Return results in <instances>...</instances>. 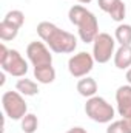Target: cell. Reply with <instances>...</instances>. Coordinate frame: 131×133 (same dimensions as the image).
<instances>
[{
  "mask_svg": "<svg viewBox=\"0 0 131 133\" xmlns=\"http://www.w3.org/2000/svg\"><path fill=\"white\" fill-rule=\"evenodd\" d=\"M17 34H19V28H17V26L8 23V22H5V20L0 22V39H2V40H5V42L12 40V39L17 37Z\"/></svg>",
  "mask_w": 131,
  "mask_h": 133,
  "instance_id": "9a60e30c",
  "label": "cell"
},
{
  "mask_svg": "<svg viewBox=\"0 0 131 133\" xmlns=\"http://www.w3.org/2000/svg\"><path fill=\"white\" fill-rule=\"evenodd\" d=\"M68 17H69V22L74 26H77L79 37L82 39V42L85 43L94 42V39L99 34V22L97 17L90 9H86L82 5H74L69 8Z\"/></svg>",
  "mask_w": 131,
  "mask_h": 133,
  "instance_id": "7a4b0ae2",
  "label": "cell"
},
{
  "mask_svg": "<svg viewBox=\"0 0 131 133\" xmlns=\"http://www.w3.org/2000/svg\"><path fill=\"white\" fill-rule=\"evenodd\" d=\"M127 81H128V84L131 85V66L128 68V71H127Z\"/></svg>",
  "mask_w": 131,
  "mask_h": 133,
  "instance_id": "7402d4cb",
  "label": "cell"
},
{
  "mask_svg": "<svg viewBox=\"0 0 131 133\" xmlns=\"http://www.w3.org/2000/svg\"><path fill=\"white\" fill-rule=\"evenodd\" d=\"M22 130L25 133H35L37 132V127H39V119L37 116L33 113H26L23 118H22Z\"/></svg>",
  "mask_w": 131,
  "mask_h": 133,
  "instance_id": "2e32d148",
  "label": "cell"
},
{
  "mask_svg": "<svg viewBox=\"0 0 131 133\" xmlns=\"http://www.w3.org/2000/svg\"><path fill=\"white\" fill-rule=\"evenodd\" d=\"M116 39L108 33H99L93 42V57L99 64H106L111 57H114Z\"/></svg>",
  "mask_w": 131,
  "mask_h": 133,
  "instance_id": "8992f818",
  "label": "cell"
},
{
  "mask_svg": "<svg viewBox=\"0 0 131 133\" xmlns=\"http://www.w3.org/2000/svg\"><path fill=\"white\" fill-rule=\"evenodd\" d=\"M122 119H125V122H127V125H128V129L131 132V115H128L127 118H122Z\"/></svg>",
  "mask_w": 131,
  "mask_h": 133,
  "instance_id": "44dd1931",
  "label": "cell"
},
{
  "mask_svg": "<svg viewBox=\"0 0 131 133\" xmlns=\"http://www.w3.org/2000/svg\"><path fill=\"white\" fill-rule=\"evenodd\" d=\"M106 133H131L125 119H120V121H114L111 122L108 127H106Z\"/></svg>",
  "mask_w": 131,
  "mask_h": 133,
  "instance_id": "ac0fdd59",
  "label": "cell"
},
{
  "mask_svg": "<svg viewBox=\"0 0 131 133\" xmlns=\"http://www.w3.org/2000/svg\"><path fill=\"white\" fill-rule=\"evenodd\" d=\"M77 2H80L82 5H88V3H91L93 0H77Z\"/></svg>",
  "mask_w": 131,
  "mask_h": 133,
  "instance_id": "cb8c5ba5",
  "label": "cell"
},
{
  "mask_svg": "<svg viewBox=\"0 0 131 133\" xmlns=\"http://www.w3.org/2000/svg\"><path fill=\"white\" fill-rule=\"evenodd\" d=\"M85 113L91 121L99 124H108L114 119V108L108 101L100 96H93L86 101Z\"/></svg>",
  "mask_w": 131,
  "mask_h": 133,
  "instance_id": "277c9868",
  "label": "cell"
},
{
  "mask_svg": "<svg viewBox=\"0 0 131 133\" xmlns=\"http://www.w3.org/2000/svg\"><path fill=\"white\" fill-rule=\"evenodd\" d=\"M0 66L14 77H25L28 73V62L17 50H8L5 43H0Z\"/></svg>",
  "mask_w": 131,
  "mask_h": 133,
  "instance_id": "3957f363",
  "label": "cell"
},
{
  "mask_svg": "<svg viewBox=\"0 0 131 133\" xmlns=\"http://www.w3.org/2000/svg\"><path fill=\"white\" fill-rule=\"evenodd\" d=\"M116 102H117V111L122 118H127L131 115V85H122L116 91Z\"/></svg>",
  "mask_w": 131,
  "mask_h": 133,
  "instance_id": "9c48e42d",
  "label": "cell"
},
{
  "mask_svg": "<svg viewBox=\"0 0 131 133\" xmlns=\"http://www.w3.org/2000/svg\"><path fill=\"white\" fill-rule=\"evenodd\" d=\"M2 105L5 115L14 121H22V118L28 113V105L23 99V95L19 91H5L2 96Z\"/></svg>",
  "mask_w": 131,
  "mask_h": 133,
  "instance_id": "5b68a950",
  "label": "cell"
},
{
  "mask_svg": "<svg viewBox=\"0 0 131 133\" xmlns=\"http://www.w3.org/2000/svg\"><path fill=\"white\" fill-rule=\"evenodd\" d=\"M77 91H79L80 96L88 98V99L96 96V93H97V82H96V79L88 77V76L82 77L77 82Z\"/></svg>",
  "mask_w": 131,
  "mask_h": 133,
  "instance_id": "8fae6325",
  "label": "cell"
},
{
  "mask_svg": "<svg viewBox=\"0 0 131 133\" xmlns=\"http://www.w3.org/2000/svg\"><path fill=\"white\" fill-rule=\"evenodd\" d=\"M114 39L120 45H131V25H128V23H120L116 28Z\"/></svg>",
  "mask_w": 131,
  "mask_h": 133,
  "instance_id": "5bb4252c",
  "label": "cell"
},
{
  "mask_svg": "<svg viewBox=\"0 0 131 133\" xmlns=\"http://www.w3.org/2000/svg\"><path fill=\"white\" fill-rule=\"evenodd\" d=\"M37 34L49 46V50L57 54H69L77 48L76 36L60 30L51 22H40L37 25Z\"/></svg>",
  "mask_w": 131,
  "mask_h": 133,
  "instance_id": "6da1fadb",
  "label": "cell"
},
{
  "mask_svg": "<svg viewBox=\"0 0 131 133\" xmlns=\"http://www.w3.org/2000/svg\"><path fill=\"white\" fill-rule=\"evenodd\" d=\"M3 20L8 22V23H11V25H14V26H17V28L20 30L22 25L25 23V14H23L22 11H19V9H12V11H9V12L3 17Z\"/></svg>",
  "mask_w": 131,
  "mask_h": 133,
  "instance_id": "e0dca14e",
  "label": "cell"
},
{
  "mask_svg": "<svg viewBox=\"0 0 131 133\" xmlns=\"http://www.w3.org/2000/svg\"><path fill=\"white\" fill-rule=\"evenodd\" d=\"M16 90H17L19 93H22L23 96H35V95L39 93V87H37V84H35L34 81H31V79H26V77L17 81V84H16Z\"/></svg>",
  "mask_w": 131,
  "mask_h": 133,
  "instance_id": "4fadbf2b",
  "label": "cell"
},
{
  "mask_svg": "<svg viewBox=\"0 0 131 133\" xmlns=\"http://www.w3.org/2000/svg\"><path fill=\"white\" fill-rule=\"evenodd\" d=\"M94 57L93 54L86 51H80L69 57L68 61V71L72 77H85L94 66Z\"/></svg>",
  "mask_w": 131,
  "mask_h": 133,
  "instance_id": "52a82bcc",
  "label": "cell"
},
{
  "mask_svg": "<svg viewBox=\"0 0 131 133\" xmlns=\"http://www.w3.org/2000/svg\"><path fill=\"white\" fill-rule=\"evenodd\" d=\"M66 133H88L83 127H72V129H69Z\"/></svg>",
  "mask_w": 131,
  "mask_h": 133,
  "instance_id": "ffe728a7",
  "label": "cell"
},
{
  "mask_svg": "<svg viewBox=\"0 0 131 133\" xmlns=\"http://www.w3.org/2000/svg\"><path fill=\"white\" fill-rule=\"evenodd\" d=\"M3 84H5V74L2 73L0 74V85H3Z\"/></svg>",
  "mask_w": 131,
  "mask_h": 133,
  "instance_id": "603a6c76",
  "label": "cell"
},
{
  "mask_svg": "<svg viewBox=\"0 0 131 133\" xmlns=\"http://www.w3.org/2000/svg\"><path fill=\"white\" fill-rule=\"evenodd\" d=\"M34 77L37 79L39 84H53L56 79V70L53 65L45 66H35L34 68Z\"/></svg>",
  "mask_w": 131,
  "mask_h": 133,
  "instance_id": "7c38bea8",
  "label": "cell"
},
{
  "mask_svg": "<svg viewBox=\"0 0 131 133\" xmlns=\"http://www.w3.org/2000/svg\"><path fill=\"white\" fill-rule=\"evenodd\" d=\"M114 65L119 70H127L131 66V45H120L114 53Z\"/></svg>",
  "mask_w": 131,
  "mask_h": 133,
  "instance_id": "30bf717a",
  "label": "cell"
},
{
  "mask_svg": "<svg viewBox=\"0 0 131 133\" xmlns=\"http://www.w3.org/2000/svg\"><path fill=\"white\" fill-rule=\"evenodd\" d=\"M26 56L33 66H45L53 65V56L48 50V45L45 42H37L34 40L26 46Z\"/></svg>",
  "mask_w": 131,
  "mask_h": 133,
  "instance_id": "ba28073f",
  "label": "cell"
},
{
  "mask_svg": "<svg viewBox=\"0 0 131 133\" xmlns=\"http://www.w3.org/2000/svg\"><path fill=\"white\" fill-rule=\"evenodd\" d=\"M120 2H122V0H99V8H100L103 12L110 14Z\"/></svg>",
  "mask_w": 131,
  "mask_h": 133,
  "instance_id": "d6986e66",
  "label": "cell"
}]
</instances>
